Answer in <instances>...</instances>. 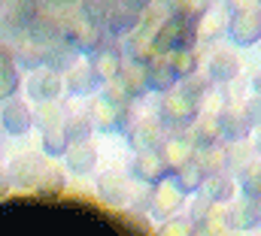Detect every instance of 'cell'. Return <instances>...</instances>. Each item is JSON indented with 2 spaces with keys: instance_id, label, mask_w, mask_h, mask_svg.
Wrapping results in <instances>:
<instances>
[{
  "instance_id": "4",
  "label": "cell",
  "mask_w": 261,
  "mask_h": 236,
  "mask_svg": "<svg viewBox=\"0 0 261 236\" xmlns=\"http://www.w3.org/2000/svg\"><path fill=\"white\" fill-rule=\"evenodd\" d=\"M58 76L55 73H49V70H43V73H34L31 79H28V94L34 97V100H49V97H55L58 94Z\"/></svg>"
},
{
  "instance_id": "7",
  "label": "cell",
  "mask_w": 261,
  "mask_h": 236,
  "mask_svg": "<svg viewBox=\"0 0 261 236\" xmlns=\"http://www.w3.org/2000/svg\"><path fill=\"white\" fill-rule=\"evenodd\" d=\"M43 145H46V152H52V155H58V152L64 149V139H61V130H46V136H43Z\"/></svg>"
},
{
  "instance_id": "1",
  "label": "cell",
  "mask_w": 261,
  "mask_h": 236,
  "mask_svg": "<svg viewBox=\"0 0 261 236\" xmlns=\"http://www.w3.org/2000/svg\"><path fill=\"white\" fill-rule=\"evenodd\" d=\"M31 124H34V118H31V109H28L24 100L12 97V100H6V103L0 106V127H3L6 133L21 136V133H28Z\"/></svg>"
},
{
  "instance_id": "8",
  "label": "cell",
  "mask_w": 261,
  "mask_h": 236,
  "mask_svg": "<svg viewBox=\"0 0 261 236\" xmlns=\"http://www.w3.org/2000/svg\"><path fill=\"white\" fill-rule=\"evenodd\" d=\"M6 179H9V176H3V170H0V197L6 194Z\"/></svg>"
},
{
  "instance_id": "2",
  "label": "cell",
  "mask_w": 261,
  "mask_h": 236,
  "mask_svg": "<svg viewBox=\"0 0 261 236\" xmlns=\"http://www.w3.org/2000/svg\"><path fill=\"white\" fill-rule=\"evenodd\" d=\"M40 170H43V161L37 158V155H18L12 164H9V170H6V176L9 182H15V185H37V179H40Z\"/></svg>"
},
{
  "instance_id": "6",
  "label": "cell",
  "mask_w": 261,
  "mask_h": 236,
  "mask_svg": "<svg viewBox=\"0 0 261 236\" xmlns=\"http://www.w3.org/2000/svg\"><path fill=\"white\" fill-rule=\"evenodd\" d=\"M70 167L79 170V173L88 170V167H91V149H73V152H70Z\"/></svg>"
},
{
  "instance_id": "5",
  "label": "cell",
  "mask_w": 261,
  "mask_h": 236,
  "mask_svg": "<svg viewBox=\"0 0 261 236\" xmlns=\"http://www.w3.org/2000/svg\"><path fill=\"white\" fill-rule=\"evenodd\" d=\"M0 21H6L9 27H24L31 21V6L28 0H12L6 9H0Z\"/></svg>"
},
{
  "instance_id": "3",
  "label": "cell",
  "mask_w": 261,
  "mask_h": 236,
  "mask_svg": "<svg viewBox=\"0 0 261 236\" xmlns=\"http://www.w3.org/2000/svg\"><path fill=\"white\" fill-rule=\"evenodd\" d=\"M18 91V73L12 67V52L0 46V103L12 100Z\"/></svg>"
}]
</instances>
